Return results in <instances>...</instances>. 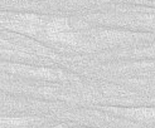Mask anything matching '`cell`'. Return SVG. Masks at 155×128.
<instances>
[{
  "label": "cell",
  "mask_w": 155,
  "mask_h": 128,
  "mask_svg": "<svg viewBox=\"0 0 155 128\" xmlns=\"http://www.w3.org/2000/svg\"><path fill=\"white\" fill-rule=\"evenodd\" d=\"M120 114L127 118H133L136 120H143V122H151L155 120V108H126L120 109Z\"/></svg>",
  "instance_id": "3957f363"
},
{
  "label": "cell",
  "mask_w": 155,
  "mask_h": 128,
  "mask_svg": "<svg viewBox=\"0 0 155 128\" xmlns=\"http://www.w3.org/2000/svg\"><path fill=\"white\" fill-rule=\"evenodd\" d=\"M47 19L35 14H9L0 19L2 27L27 35L41 36Z\"/></svg>",
  "instance_id": "7a4b0ae2"
},
{
  "label": "cell",
  "mask_w": 155,
  "mask_h": 128,
  "mask_svg": "<svg viewBox=\"0 0 155 128\" xmlns=\"http://www.w3.org/2000/svg\"><path fill=\"white\" fill-rule=\"evenodd\" d=\"M33 123V118H2L0 128H25Z\"/></svg>",
  "instance_id": "5b68a950"
},
{
  "label": "cell",
  "mask_w": 155,
  "mask_h": 128,
  "mask_svg": "<svg viewBox=\"0 0 155 128\" xmlns=\"http://www.w3.org/2000/svg\"><path fill=\"white\" fill-rule=\"evenodd\" d=\"M9 70L12 72H17V73H29L30 75H33L37 73L38 77L45 78V79H58V78H66V75L63 73L59 72H53L48 69H34V68H27V67H21V65H8Z\"/></svg>",
  "instance_id": "277c9868"
},
{
  "label": "cell",
  "mask_w": 155,
  "mask_h": 128,
  "mask_svg": "<svg viewBox=\"0 0 155 128\" xmlns=\"http://www.w3.org/2000/svg\"><path fill=\"white\" fill-rule=\"evenodd\" d=\"M41 36L45 40L71 45V47H81L84 44L82 35L73 32L69 20L66 18L47 19Z\"/></svg>",
  "instance_id": "6da1fadb"
}]
</instances>
